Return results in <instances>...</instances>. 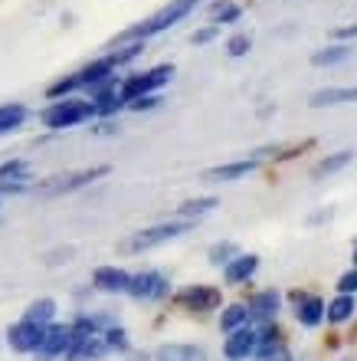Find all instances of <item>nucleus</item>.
<instances>
[{
    "instance_id": "nucleus-1",
    "label": "nucleus",
    "mask_w": 357,
    "mask_h": 361,
    "mask_svg": "<svg viewBox=\"0 0 357 361\" xmlns=\"http://www.w3.org/2000/svg\"><path fill=\"white\" fill-rule=\"evenodd\" d=\"M197 4H200V0H170V4H164V7L158 10V13H151L148 20H142V23L128 27L122 37L115 39V43H132V39H151V37H158V33L170 30L174 23H180L184 17H190V13L197 10Z\"/></svg>"
},
{
    "instance_id": "nucleus-2",
    "label": "nucleus",
    "mask_w": 357,
    "mask_h": 361,
    "mask_svg": "<svg viewBox=\"0 0 357 361\" xmlns=\"http://www.w3.org/2000/svg\"><path fill=\"white\" fill-rule=\"evenodd\" d=\"M39 118H43V125L53 128V132H66V128H75V125L95 118V109H92V102H85V99L66 95V99H56L49 109H43Z\"/></svg>"
},
{
    "instance_id": "nucleus-3",
    "label": "nucleus",
    "mask_w": 357,
    "mask_h": 361,
    "mask_svg": "<svg viewBox=\"0 0 357 361\" xmlns=\"http://www.w3.org/2000/svg\"><path fill=\"white\" fill-rule=\"evenodd\" d=\"M174 76V66L170 63H161V66L148 69V73H134V76L122 79L118 82V95H122V102H134V99H142V95H154L158 89H164Z\"/></svg>"
},
{
    "instance_id": "nucleus-4",
    "label": "nucleus",
    "mask_w": 357,
    "mask_h": 361,
    "mask_svg": "<svg viewBox=\"0 0 357 361\" xmlns=\"http://www.w3.org/2000/svg\"><path fill=\"white\" fill-rule=\"evenodd\" d=\"M190 230V220H177V224H158V227H148V230H138L132 237L122 243L125 253H144L151 247H161V243H168V240L180 237V233H187Z\"/></svg>"
},
{
    "instance_id": "nucleus-5",
    "label": "nucleus",
    "mask_w": 357,
    "mask_h": 361,
    "mask_svg": "<svg viewBox=\"0 0 357 361\" xmlns=\"http://www.w3.org/2000/svg\"><path fill=\"white\" fill-rule=\"evenodd\" d=\"M69 342H73V329L69 325H53L49 322L46 329H43V338H39V348L33 355L43 361H53V358H63L69 348Z\"/></svg>"
},
{
    "instance_id": "nucleus-6",
    "label": "nucleus",
    "mask_w": 357,
    "mask_h": 361,
    "mask_svg": "<svg viewBox=\"0 0 357 361\" xmlns=\"http://www.w3.org/2000/svg\"><path fill=\"white\" fill-rule=\"evenodd\" d=\"M256 348H259V329H253V325H243V329L230 332V338H226V345H223V352L230 361L253 358Z\"/></svg>"
},
{
    "instance_id": "nucleus-7",
    "label": "nucleus",
    "mask_w": 357,
    "mask_h": 361,
    "mask_svg": "<svg viewBox=\"0 0 357 361\" xmlns=\"http://www.w3.org/2000/svg\"><path fill=\"white\" fill-rule=\"evenodd\" d=\"M168 293H170V283L158 269L132 276V283H128V295H134V299H164Z\"/></svg>"
},
{
    "instance_id": "nucleus-8",
    "label": "nucleus",
    "mask_w": 357,
    "mask_h": 361,
    "mask_svg": "<svg viewBox=\"0 0 357 361\" xmlns=\"http://www.w3.org/2000/svg\"><path fill=\"white\" fill-rule=\"evenodd\" d=\"M43 329H46V325L30 322V319H20L17 325H10L7 329L10 348H13V352H37L39 338H43Z\"/></svg>"
},
{
    "instance_id": "nucleus-9",
    "label": "nucleus",
    "mask_w": 357,
    "mask_h": 361,
    "mask_svg": "<svg viewBox=\"0 0 357 361\" xmlns=\"http://www.w3.org/2000/svg\"><path fill=\"white\" fill-rule=\"evenodd\" d=\"M75 79H79V89H89V92H95V89L108 86V82H115V66L108 63V59H92V63H85L79 73H75Z\"/></svg>"
},
{
    "instance_id": "nucleus-10",
    "label": "nucleus",
    "mask_w": 357,
    "mask_h": 361,
    "mask_svg": "<svg viewBox=\"0 0 357 361\" xmlns=\"http://www.w3.org/2000/svg\"><path fill=\"white\" fill-rule=\"evenodd\" d=\"M220 302L223 299H220V293H216L213 286H190V289H184L177 295V305H184L190 312H213Z\"/></svg>"
},
{
    "instance_id": "nucleus-11",
    "label": "nucleus",
    "mask_w": 357,
    "mask_h": 361,
    "mask_svg": "<svg viewBox=\"0 0 357 361\" xmlns=\"http://www.w3.org/2000/svg\"><path fill=\"white\" fill-rule=\"evenodd\" d=\"M92 283L99 286L102 293H128L132 273H125L122 267H99L92 276Z\"/></svg>"
},
{
    "instance_id": "nucleus-12",
    "label": "nucleus",
    "mask_w": 357,
    "mask_h": 361,
    "mask_svg": "<svg viewBox=\"0 0 357 361\" xmlns=\"http://www.w3.org/2000/svg\"><path fill=\"white\" fill-rule=\"evenodd\" d=\"M256 168H259V158H243V161H230V164H220V168H210L203 178L207 180H239L246 178V174H253Z\"/></svg>"
},
{
    "instance_id": "nucleus-13",
    "label": "nucleus",
    "mask_w": 357,
    "mask_h": 361,
    "mask_svg": "<svg viewBox=\"0 0 357 361\" xmlns=\"http://www.w3.org/2000/svg\"><path fill=\"white\" fill-rule=\"evenodd\" d=\"M295 299V305H299V322L308 325V329H315V325H321V319H325V302H321L318 295H305V293H295L292 295Z\"/></svg>"
},
{
    "instance_id": "nucleus-14",
    "label": "nucleus",
    "mask_w": 357,
    "mask_h": 361,
    "mask_svg": "<svg viewBox=\"0 0 357 361\" xmlns=\"http://www.w3.org/2000/svg\"><path fill=\"white\" fill-rule=\"evenodd\" d=\"M259 269V257H246V253H236L230 263H226V283H233V286H239V283H249V276Z\"/></svg>"
},
{
    "instance_id": "nucleus-15",
    "label": "nucleus",
    "mask_w": 357,
    "mask_h": 361,
    "mask_svg": "<svg viewBox=\"0 0 357 361\" xmlns=\"http://www.w3.org/2000/svg\"><path fill=\"white\" fill-rule=\"evenodd\" d=\"M154 358L158 361H207V352L203 348H197V345H161L158 352H154Z\"/></svg>"
},
{
    "instance_id": "nucleus-16",
    "label": "nucleus",
    "mask_w": 357,
    "mask_h": 361,
    "mask_svg": "<svg viewBox=\"0 0 357 361\" xmlns=\"http://www.w3.org/2000/svg\"><path fill=\"white\" fill-rule=\"evenodd\" d=\"M27 122V105L23 102H4L0 105V135L20 132Z\"/></svg>"
},
{
    "instance_id": "nucleus-17",
    "label": "nucleus",
    "mask_w": 357,
    "mask_h": 361,
    "mask_svg": "<svg viewBox=\"0 0 357 361\" xmlns=\"http://www.w3.org/2000/svg\"><path fill=\"white\" fill-rule=\"evenodd\" d=\"M279 305H282V299H279V293H273V289H269V293H256L253 299H249V305H246V309H249V319H273L275 312H279Z\"/></svg>"
},
{
    "instance_id": "nucleus-18",
    "label": "nucleus",
    "mask_w": 357,
    "mask_h": 361,
    "mask_svg": "<svg viewBox=\"0 0 357 361\" xmlns=\"http://www.w3.org/2000/svg\"><path fill=\"white\" fill-rule=\"evenodd\" d=\"M341 102H357V86L351 89H321L311 95V109H325V105H341Z\"/></svg>"
},
{
    "instance_id": "nucleus-19",
    "label": "nucleus",
    "mask_w": 357,
    "mask_h": 361,
    "mask_svg": "<svg viewBox=\"0 0 357 361\" xmlns=\"http://www.w3.org/2000/svg\"><path fill=\"white\" fill-rule=\"evenodd\" d=\"M108 174V168H89V171H79V174H73V178H66L63 184H53V194H59V190H75V188H85V184H92V180H99V178H105Z\"/></svg>"
},
{
    "instance_id": "nucleus-20",
    "label": "nucleus",
    "mask_w": 357,
    "mask_h": 361,
    "mask_svg": "<svg viewBox=\"0 0 357 361\" xmlns=\"http://www.w3.org/2000/svg\"><path fill=\"white\" fill-rule=\"evenodd\" d=\"M357 312V302H354V295H344L341 293L334 302L325 309V315H328V322H334V325H341V322H348L351 315Z\"/></svg>"
},
{
    "instance_id": "nucleus-21",
    "label": "nucleus",
    "mask_w": 357,
    "mask_h": 361,
    "mask_svg": "<svg viewBox=\"0 0 357 361\" xmlns=\"http://www.w3.org/2000/svg\"><path fill=\"white\" fill-rule=\"evenodd\" d=\"M115 47H122V49H112V53H108L105 59H108V63L118 69V66H125V63H132V59L142 56L144 39H132V43H115Z\"/></svg>"
},
{
    "instance_id": "nucleus-22",
    "label": "nucleus",
    "mask_w": 357,
    "mask_h": 361,
    "mask_svg": "<svg viewBox=\"0 0 357 361\" xmlns=\"http://www.w3.org/2000/svg\"><path fill=\"white\" fill-rule=\"evenodd\" d=\"M243 325H249V309L246 305H226L223 315H220V329L223 332H236Z\"/></svg>"
},
{
    "instance_id": "nucleus-23",
    "label": "nucleus",
    "mask_w": 357,
    "mask_h": 361,
    "mask_svg": "<svg viewBox=\"0 0 357 361\" xmlns=\"http://www.w3.org/2000/svg\"><path fill=\"white\" fill-rule=\"evenodd\" d=\"M239 13H243V7L233 4V0H216L213 7H210V20H213L216 27H223V23H236Z\"/></svg>"
},
{
    "instance_id": "nucleus-24",
    "label": "nucleus",
    "mask_w": 357,
    "mask_h": 361,
    "mask_svg": "<svg viewBox=\"0 0 357 361\" xmlns=\"http://www.w3.org/2000/svg\"><path fill=\"white\" fill-rule=\"evenodd\" d=\"M351 53H354L351 47L338 43V47H325V49H318V53L311 56V63H315V66H334V63H344V59H351Z\"/></svg>"
},
{
    "instance_id": "nucleus-25",
    "label": "nucleus",
    "mask_w": 357,
    "mask_h": 361,
    "mask_svg": "<svg viewBox=\"0 0 357 361\" xmlns=\"http://www.w3.org/2000/svg\"><path fill=\"white\" fill-rule=\"evenodd\" d=\"M354 161V152H338V154H331V158H325V161L315 164V178H325V174H334L341 171V168H348V164Z\"/></svg>"
},
{
    "instance_id": "nucleus-26",
    "label": "nucleus",
    "mask_w": 357,
    "mask_h": 361,
    "mask_svg": "<svg viewBox=\"0 0 357 361\" xmlns=\"http://www.w3.org/2000/svg\"><path fill=\"white\" fill-rule=\"evenodd\" d=\"M53 315H56V302H53V299H37V302L27 309V315H23V319L39 322V325H49V322H53Z\"/></svg>"
},
{
    "instance_id": "nucleus-27",
    "label": "nucleus",
    "mask_w": 357,
    "mask_h": 361,
    "mask_svg": "<svg viewBox=\"0 0 357 361\" xmlns=\"http://www.w3.org/2000/svg\"><path fill=\"white\" fill-rule=\"evenodd\" d=\"M216 207V197H197V200H184L177 207L180 217H203V214H210V210Z\"/></svg>"
},
{
    "instance_id": "nucleus-28",
    "label": "nucleus",
    "mask_w": 357,
    "mask_h": 361,
    "mask_svg": "<svg viewBox=\"0 0 357 361\" xmlns=\"http://www.w3.org/2000/svg\"><path fill=\"white\" fill-rule=\"evenodd\" d=\"M75 89H79V79H75V73H73V76L56 79V82H53V86L46 89V95L53 99V102H56V99H66V95H73Z\"/></svg>"
},
{
    "instance_id": "nucleus-29",
    "label": "nucleus",
    "mask_w": 357,
    "mask_h": 361,
    "mask_svg": "<svg viewBox=\"0 0 357 361\" xmlns=\"http://www.w3.org/2000/svg\"><path fill=\"white\" fill-rule=\"evenodd\" d=\"M249 49H253V37H249V33H233V37L226 39V53H230V56H246V53H249Z\"/></svg>"
},
{
    "instance_id": "nucleus-30",
    "label": "nucleus",
    "mask_w": 357,
    "mask_h": 361,
    "mask_svg": "<svg viewBox=\"0 0 357 361\" xmlns=\"http://www.w3.org/2000/svg\"><path fill=\"white\" fill-rule=\"evenodd\" d=\"M13 178H27V164L20 161V158L0 164V180H13Z\"/></svg>"
},
{
    "instance_id": "nucleus-31",
    "label": "nucleus",
    "mask_w": 357,
    "mask_h": 361,
    "mask_svg": "<svg viewBox=\"0 0 357 361\" xmlns=\"http://www.w3.org/2000/svg\"><path fill=\"white\" fill-rule=\"evenodd\" d=\"M230 257H236L233 243H216V247L210 250V259H213V263H230Z\"/></svg>"
},
{
    "instance_id": "nucleus-32",
    "label": "nucleus",
    "mask_w": 357,
    "mask_h": 361,
    "mask_svg": "<svg viewBox=\"0 0 357 361\" xmlns=\"http://www.w3.org/2000/svg\"><path fill=\"white\" fill-rule=\"evenodd\" d=\"M158 105H161V95L154 92V95H142V99L128 102V109H132V112H144V109H158Z\"/></svg>"
},
{
    "instance_id": "nucleus-33",
    "label": "nucleus",
    "mask_w": 357,
    "mask_h": 361,
    "mask_svg": "<svg viewBox=\"0 0 357 361\" xmlns=\"http://www.w3.org/2000/svg\"><path fill=\"white\" fill-rule=\"evenodd\" d=\"M105 345H108V348H125V345H128L125 329H108V332H105Z\"/></svg>"
},
{
    "instance_id": "nucleus-34",
    "label": "nucleus",
    "mask_w": 357,
    "mask_h": 361,
    "mask_svg": "<svg viewBox=\"0 0 357 361\" xmlns=\"http://www.w3.org/2000/svg\"><path fill=\"white\" fill-rule=\"evenodd\" d=\"M338 293H344V295H354L357 293V269H351V273H344L338 279Z\"/></svg>"
},
{
    "instance_id": "nucleus-35",
    "label": "nucleus",
    "mask_w": 357,
    "mask_h": 361,
    "mask_svg": "<svg viewBox=\"0 0 357 361\" xmlns=\"http://www.w3.org/2000/svg\"><path fill=\"white\" fill-rule=\"evenodd\" d=\"M216 33H220V27H216V23H210V27H203V30H197V33H194V43H210Z\"/></svg>"
},
{
    "instance_id": "nucleus-36",
    "label": "nucleus",
    "mask_w": 357,
    "mask_h": 361,
    "mask_svg": "<svg viewBox=\"0 0 357 361\" xmlns=\"http://www.w3.org/2000/svg\"><path fill=\"white\" fill-rule=\"evenodd\" d=\"M334 37L338 39H357V23H351V27H338L334 30Z\"/></svg>"
},
{
    "instance_id": "nucleus-37",
    "label": "nucleus",
    "mask_w": 357,
    "mask_h": 361,
    "mask_svg": "<svg viewBox=\"0 0 357 361\" xmlns=\"http://www.w3.org/2000/svg\"><path fill=\"white\" fill-rule=\"evenodd\" d=\"M354 263H357V253H354Z\"/></svg>"
}]
</instances>
